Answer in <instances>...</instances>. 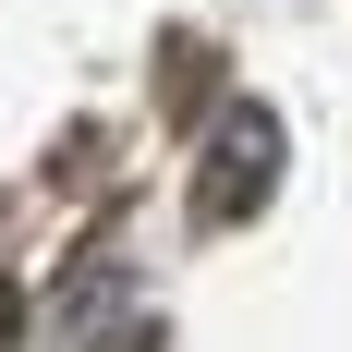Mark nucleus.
<instances>
[{
	"label": "nucleus",
	"mask_w": 352,
	"mask_h": 352,
	"mask_svg": "<svg viewBox=\"0 0 352 352\" xmlns=\"http://www.w3.org/2000/svg\"><path fill=\"white\" fill-rule=\"evenodd\" d=\"M267 195H280V109H231L207 134V170H195V219L231 231V219H255Z\"/></svg>",
	"instance_id": "1"
},
{
	"label": "nucleus",
	"mask_w": 352,
	"mask_h": 352,
	"mask_svg": "<svg viewBox=\"0 0 352 352\" xmlns=\"http://www.w3.org/2000/svg\"><path fill=\"white\" fill-rule=\"evenodd\" d=\"M0 352H25V292L0 280Z\"/></svg>",
	"instance_id": "2"
}]
</instances>
